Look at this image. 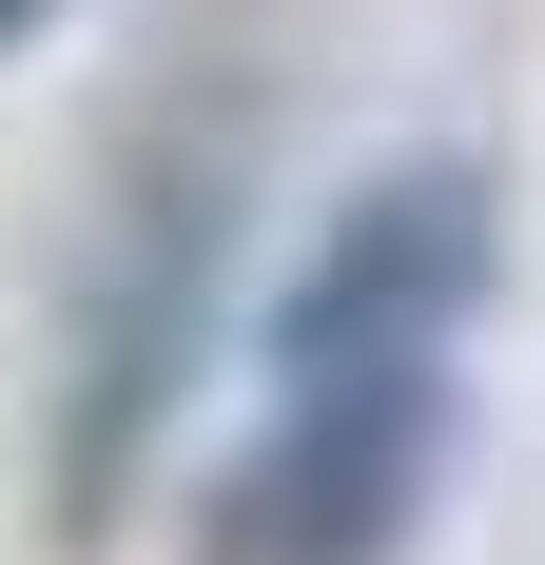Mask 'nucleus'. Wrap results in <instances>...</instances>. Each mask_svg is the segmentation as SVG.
<instances>
[{
    "label": "nucleus",
    "mask_w": 545,
    "mask_h": 565,
    "mask_svg": "<svg viewBox=\"0 0 545 565\" xmlns=\"http://www.w3.org/2000/svg\"><path fill=\"white\" fill-rule=\"evenodd\" d=\"M20 20H58V0H0V58H20Z\"/></svg>",
    "instance_id": "20e7f679"
},
{
    "label": "nucleus",
    "mask_w": 545,
    "mask_h": 565,
    "mask_svg": "<svg viewBox=\"0 0 545 565\" xmlns=\"http://www.w3.org/2000/svg\"><path fill=\"white\" fill-rule=\"evenodd\" d=\"M429 488H448V371H292L215 488V546L234 565H389L429 526Z\"/></svg>",
    "instance_id": "f03ea898"
},
{
    "label": "nucleus",
    "mask_w": 545,
    "mask_h": 565,
    "mask_svg": "<svg viewBox=\"0 0 545 565\" xmlns=\"http://www.w3.org/2000/svg\"><path fill=\"white\" fill-rule=\"evenodd\" d=\"M468 312H488V175L409 157V175H371L312 234V274L272 292V391L292 371H448Z\"/></svg>",
    "instance_id": "7ed1b4c3"
},
{
    "label": "nucleus",
    "mask_w": 545,
    "mask_h": 565,
    "mask_svg": "<svg viewBox=\"0 0 545 565\" xmlns=\"http://www.w3.org/2000/svg\"><path fill=\"white\" fill-rule=\"evenodd\" d=\"M215 274H234V137H195V117H157L137 157H117V215L98 254H78V312H58V526H98L117 488H137V449L175 429V391H195V351H215Z\"/></svg>",
    "instance_id": "f257e3e1"
}]
</instances>
